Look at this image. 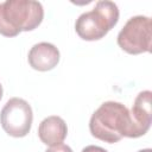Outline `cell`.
<instances>
[{"mask_svg": "<svg viewBox=\"0 0 152 152\" xmlns=\"http://www.w3.org/2000/svg\"><path fill=\"white\" fill-rule=\"evenodd\" d=\"M33 121L32 108L27 101L12 97L4 106L0 113V124L4 131L14 138H23L31 131Z\"/></svg>", "mask_w": 152, "mask_h": 152, "instance_id": "cell-5", "label": "cell"}, {"mask_svg": "<svg viewBox=\"0 0 152 152\" xmlns=\"http://www.w3.org/2000/svg\"><path fill=\"white\" fill-rule=\"evenodd\" d=\"M118 45L131 55L150 52L152 46V20L145 15L128 19L118 34Z\"/></svg>", "mask_w": 152, "mask_h": 152, "instance_id": "cell-4", "label": "cell"}, {"mask_svg": "<svg viewBox=\"0 0 152 152\" xmlns=\"http://www.w3.org/2000/svg\"><path fill=\"white\" fill-rule=\"evenodd\" d=\"M44 18L40 2L34 0H7L0 2V34L15 37L21 31H32Z\"/></svg>", "mask_w": 152, "mask_h": 152, "instance_id": "cell-2", "label": "cell"}, {"mask_svg": "<svg viewBox=\"0 0 152 152\" xmlns=\"http://www.w3.org/2000/svg\"><path fill=\"white\" fill-rule=\"evenodd\" d=\"M118 20L119 8L113 1H97L91 11L77 18L75 30L84 40H99L118 24Z\"/></svg>", "mask_w": 152, "mask_h": 152, "instance_id": "cell-3", "label": "cell"}, {"mask_svg": "<svg viewBox=\"0 0 152 152\" xmlns=\"http://www.w3.org/2000/svg\"><path fill=\"white\" fill-rule=\"evenodd\" d=\"M68 127L65 121L57 115L45 118L38 127V135L43 144L48 146H56L62 144L66 138Z\"/></svg>", "mask_w": 152, "mask_h": 152, "instance_id": "cell-7", "label": "cell"}, {"mask_svg": "<svg viewBox=\"0 0 152 152\" xmlns=\"http://www.w3.org/2000/svg\"><path fill=\"white\" fill-rule=\"evenodd\" d=\"M1 97H2V86L0 83V100H1Z\"/></svg>", "mask_w": 152, "mask_h": 152, "instance_id": "cell-12", "label": "cell"}, {"mask_svg": "<svg viewBox=\"0 0 152 152\" xmlns=\"http://www.w3.org/2000/svg\"><path fill=\"white\" fill-rule=\"evenodd\" d=\"M30 65L38 71H49L59 62V50L51 43L34 44L27 56Z\"/></svg>", "mask_w": 152, "mask_h": 152, "instance_id": "cell-6", "label": "cell"}, {"mask_svg": "<svg viewBox=\"0 0 152 152\" xmlns=\"http://www.w3.org/2000/svg\"><path fill=\"white\" fill-rule=\"evenodd\" d=\"M138 152H152V150L151 148H144V150H140Z\"/></svg>", "mask_w": 152, "mask_h": 152, "instance_id": "cell-11", "label": "cell"}, {"mask_svg": "<svg viewBox=\"0 0 152 152\" xmlns=\"http://www.w3.org/2000/svg\"><path fill=\"white\" fill-rule=\"evenodd\" d=\"M151 96L152 93L150 90H144L138 94L134 100L131 114L135 124L145 132L150 129L152 121V110H151Z\"/></svg>", "mask_w": 152, "mask_h": 152, "instance_id": "cell-8", "label": "cell"}, {"mask_svg": "<svg viewBox=\"0 0 152 152\" xmlns=\"http://www.w3.org/2000/svg\"><path fill=\"white\" fill-rule=\"evenodd\" d=\"M45 152H72V150L64 144H58L56 146H51L50 148H48Z\"/></svg>", "mask_w": 152, "mask_h": 152, "instance_id": "cell-9", "label": "cell"}, {"mask_svg": "<svg viewBox=\"0 0 152 152\" xmlns=\"http://www.w3.org/2000/svg\"><path fill=\"white\" fill-rule=\"evenodd\" d=\"M82 152H108L107 150L100 147V146H95V145H89V146H86Z\"/></svg>", "mask_w": 152, "mask_h": 152, "instance_id": "cell-10", "label": "cell"}, {"mask_svg": "<svg viewBox=\"0 0 152 152\" xmlns=\"http://www.w3.org/2000/svg\"><path fill=\"white\" fill-rule=\"evenodd\" d=\"M89 129L93 137L114 144L124 137L139 138L146 134L133 120L131 112L120 102H103L91 115Z\"/></svg>", "mask_w": 152, "mask_h": 152, "instance_id": "cell-1", "label": "cell"}]
</instances>
